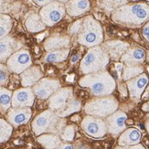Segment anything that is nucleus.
<instances>
[{
    "instance_id": "1",
    "label": "nucleus",
    "mask_w": 149,
    "mask_h": 149,
    "mask_svg": "<svg viewBox=\"0 0 149 149\" xmlns=\"http://www.w3.org/2000/svg\"><path fill=\"white\" fill-rule=\"evenodd\" d=\"M112 19L125 27H140L149 21V5L145 2L126 3L112 12Z\"/></svg>"
},
{
    "instance_id": "2",
    "label": "nucleus",
    "mask_w": 149,
    "mask_h": 149,
    "mask_svg": "<svg viewBox=\"0 0 149 149\" xmlns=\"http://www.w3.org/2000/svg\"><path fill=\"white\" fill-rule=\"evenodd\" d=\"M81 87L89 88L95 96H108L115 89V81L106 70L90 73L83 76L79 81Z\"/></svg>"
},
{
    "instance_id": "3",
    "label": "nucleus",
    "mask_w": 149,
    "mask_h": 149,
    "mask_svg": "<svg viewBox=\"0 0 149 149\" xmlns=\"http://www.w3.org/2000/svg\"><path fill=\"white\" fill-rule=\"evenodd\" d=\"M77 41L87 48L100 46L103 42V30L101 23L93 16L82 18V24L78 33Z\"/></svg>"
},
{
    "instance_id": "4",
    "label": "nucleus",
    "mask_w": 149,
    "mask_h": 149,
    "mask_svg": "<svg viewBox=\"0 0 149 149\" xmlns=\"http://www.w3.org/2000/svg\"><path fill=\"white\" fill-rule=\"evenodd\" d=\"M110 58L101 46L90 48L81 61L80 70L83 74H90L104 70Z\"/></svg>"
},
{
    "instance_id": "5",
    "label": "nucleus",
    "mask_w": 149,
    "mask_h": 149,
    "mask_svg": "<svg viewBox=\"0 0 149 149\" xmlns=\"http://www.w3.org/2000/svg\"><path fill=\"white\" fill-rule=\"evenodd\" d=\"M61 120L58 115L50 110H46L35 118L32 128L36 134H40L45 132H56L60 130Z\"/></svg>"
},
{
    "instance_id": "6",
    "label": "nucleus",
    "mask_w": 149,
    "mask_h": 149,
    "mask_svg": "<svg viewBox=\"0 0 149 149\" xmlns=\"http://www.w3.org/2000/svg\"><path fill=\"white\" fill-rule=\"evenodd\" d=\"M118 107V102L113 97L98 98L89 102L84 107L88 114L104 117L113 113Z\"/></svg>"
},
{
    "instance_id": "7",
    "label": "nucleus",
    "mask_w": 149,
    "mask_h": 149,
    "mask_svg": "<svg viewBox=\"0 0 149 149\" xmlns=\"http://www.w3.org/2000/svg\"><path fill=\"white\" fill-rule=\"evenodd\" d=\"M38 14L46 27H53L65 16V4L54 0V1L41 6V9Z\"/></svg>"
},
{
    "instance_id": "8",
    "label": "nucleus",
    "mask_w": 149,
    "mask_h": 149,
    "mask_svg": "<svg viewBox=\"0 0 149 149\" xmlns=\"http://www.w3.org/2000/svg\"><path fill=\"white\" fill-rule=\"evenodd\" d=\"M6 62L9 72L16 74H21L27 69L31 67L32 59L28 49H21L13 53Z\"/></svg>"
},
{
    "instance_id": "9",
    "label": "nucleus",
    "mask_w": 149,
    "mask_h": 149,
    "mask_svg": "<svg viewBox=\"0 0 149 149\" xmlns=\"http://www.w3.org/2000/svg\"><path fill=\"white\" fill-rule=\"evenodd\" d=\"M61 89V82L59 80L50 79V78H42L38 81L32 89L38 98L45 100L54 94L58 90Z\"/></svg>"
},
{
    "instance_id": "10",
    "label": "nucleus",
    "mask_w": 149,
    "mask_h": 149,
    "mask_svg": "<svg viewBox=\"0 0 149 149\" xmlns=\"http://www.w3.org/2000/svg\"><path fill=\"white\" fill-rule=\"evenodd\" d=\"M73 100V91L72 87H65L58 90L49 98V106L51 110L61 111Z\"/></svg>"
},
{
    "instance_id": "11",
    "label": "nucleus",
    "mask_w": 149,
    "mask_h": 149,
    "mask_svg": "<svg viewBox=\"0 0 149 149\" xmlns=\"http://www.w3.org/2000/svg\"><path fill=\"white\" fill-rule=\"evenodd\" d=\"M35 95L31 88H21L12 94L11 106L13 108H25L33 105Z\"/></svg>"
},
{
    "instance_id": "12",
    "label": "nucleus",
    "mask_w": 149,
    "mask_h": 149,
    "mask_svg": "<svg viewBox=\"0 0 149 149\" xmlns=\"http://www.w3.org/2000/svg\"><path fill=\"white\" fill-rule=\"evenodd\" d=\"M82 128L86 134L93 137H101L107 131V125L104 122L92 116H87L83 119Z\"/></svg>"
},
{
    "instance_id": "13",
    "label": "nucleus",
    "mask_w": 149,
    "mask_h": 149,
    "mask_svg": "<svg viewBox=\"0 0 149 149\" xmlns=\"http://www.w3.org/2000/svg\"><path fill=\"white\" fill-rule=\"evenodd\" d=\"M102 49L106 51L110 59L118 61L125 54V51L130 48L129 43L122 40H109L102 43Z\"/></svg>"
},
{
    "instance_id": "14",
    "label": "nucleus",
    "mask_w": 149,
    "mask_h": 149,
    "mask_svg": "<svg viewBox=\"0 0 149 149\" xmlns=\"http://www.w3.org/2000/svg\"><path fill=\"white\" fill-rule=\"evenodd\" d=\"M70 38L69 36L53 34L49 36L43 43V47L47 52L64 49H70Z\"/></svg>"
},
{
    "instance_id": "15",
    "label": "nucleus",
    "mask_w": 149,
    "mask_h": 149,
    "mask_svg": "<svg viewBox=\"0 0 149 149\" xmlns=\"http://www.w3.org/2000/svg\"><path fill=\"white\" fill-rule=\"evenodd\" d=\"M147 83L148 77L145 73H142L139 76L128 81L127 88L129 91V93H130V97L133 100L137 101L141 98V95L143 94L144 90L146 87Z\"/></svg>"
},
{
    "instance_id": "16",
    "label": "nucleus",
    "mask_w": 149,
    "mask_h": 149,
    "mask_svg": "<svg viewBox=\"0 0 149 149\" xmlns=\"http://www.w3.org/2000/svg\"><path fill=\"white\" fill-rule=\"evenodd\" d=\"M146 51L141 48H129L120 61L126 66H139L146 61Z\"/></svg>"
},
{
    "instance_id": "17",
    "label": "nucleus",
    "mask_w": 149,
    "mask_h": 149,
    "mask_svg": "<svg viewBox=\"0 0 149 149\" xmlns=\"http://www.w3.org/2000/svg\"><path fill=\"white\" fill-rule=\"evenodd\" d=\"M31 109L29 107L25 108H12L8 113V119L11 125L18 126L27 124L31 117Z\"/></svg>"
},
{
    "instance_id": "18",
    "label": "nucleus",
    "mask_w": 149,
    "mask_h": 149,
    "mask_svg": "<svg viewBox=\"0 0 149 149\" xmlns=\"http://www.w3.org/2000/svg\"><path fill=\"white\" fill-rule=\"evenodd\" d=\"M19 49V43L15 38L10 36H6L0 40V63L8 61V58L17 51Z\"/></svg>"
},
{
    "instance_id": "19",
    "label": "nucleus",
    "mask_w": 149,
    "mask_h": 149,
    "mask_svg": "<svg viewBox=\"0 0 149 149\" xmlns=\"http://www.w3.org/2000/svg\"><path fill=\"white\" fill-rule=\"evenodd\" d=\"M91 8L89 0H70L65 4L66 13L70 17H80Z\"/></svg>"
},
{
    "instance_id": "20",
    "label": "nucleus",
    "mask_w": 149,
    "mask_h": 149,
    "mask_svg": "<svg viewBox=\"0 0 149 149\" xmlns=\"http://www.w3.org/2000/svg\"><path fill=\"white\" fill-rule=\"evenodd\" d=\"M43 73L38 66H31L21 73V84L25 88H30L42 79Z\"/></svg>"
},
{
    "instance_id": "21",
    "label": "nucleus",
    "mask_w": 149,
    "mask_h": 149,
    "mask_svg": "<svg viewBox=\"0 0 149 149\" xmlns=\"http://www.w3.org/2000/svg\"><path fill=\"white\" fill-rule=\"evenodd\" d=\"M127 115L123 112H116L108 117V130L113 134H118L125 128Z\"/></svg>"
},
{
    "instance_id": "22",
    "label": "nucleus",
    "mask_w": 149,
    "mask_h": 149,
    "mask_svg": "<svg viewBox=\"0 0 149 149\" xmlns=\"http://www.w3.org/2000/svg\"><path fill=\"white\" fill-rule=\"evenodd\" d=\"M25 27L30 33H38L46 29V26L38 13H30L25 20Z\"/></svg>"
},
{
    "instance_id": "23",
    "label": "nucleus",
    "mask_w": 149,
    "mask_h": 149,
    "mask_svg": "<svg viewBox=\"0 0 149 149\" xmlns=\"http://www.w3.org/2000/svg\"><path fill=\"white\" fill-rule=\"evenodd\" d=\"M141 139V133L135 128H130L126 130L119 138L120 146H133L136 145Z\"/></svg>"
},
{
    "instance_id": "24",
    "label": "nucleus",
    "mask_w": 149,
    "mask_h": 149,
    "mask_svg": "<svg viewBox=\"0 0 149 149\" xmlns=\"http://www.w3.org/2000/svg\"><path fill=\"white\" fill-rule=\"evenodd\" d=\"M70 49H59L47 52V54L44 56L43 61L46 63H59L62 62L67 60L70 54Z\"/></svg>"
},
{
    "instance_id": "25",
    "label": "nucleus",
    "mask_w": 149,
    "mask_h": 149,
    "mask_svg": "<svg viewBox=\"0 0 149 149\" xmlns=\"http://www.w3.org/2000/svg\"><path fill=\"white\" fill-rule=\"evenodd\" d=\"M13 27V20L8 14H0V40L8 36Z\"/></svg>"
},
{
    "instance_id": "26",
    "label": "nucleus",
    "mask_w": 149,
    "mask_h": 149,
    "mask_svg": "<svg viewBox=\"0 0 149 149\" xmlns=\"http://www.w3.org/2000/svg\"><path fill=\"white\" fill-rule=\"evenodd\" d=\"M38 141L44 146L46 149H57L61 146V140L57 135L52 134H46L41 135L38 138Z\"/></svg>"
},
{
    "instance_id": "27",
    "label": "nucleus",
    "mask_w": 149,
    "mask_h": 149,
    "mask_svg": "<svg viewBox=\"0 0 149 149\" xmlns=\"http://www.w3.org/2000/svg\"><path fill=\"white\" fill-rule=\"evenodd\" d=\"M12 92L4 87H0V109L6 111L11 106Z\"/></svg>"
},
{
    "instance_id": "28",
    "label": "nucleus",
    "mask_w": 149,
    "mask_h": 149,
    "mask_svg": "<svg viewBox=\"0 0 149 149\" xmlns=\"http://www.w3.org/2000/svg\"><path fill=\"white\" fill-rule=\"evenodd\" d=\"M81 108V102L73 99L65 108H63L62 110H61V111H58L56 113V114L58 116H60V117H63V116H67L70 113H73L80 111Z\"/></svg>"
},
{
    "instance_id": "29",
    "label": "nucleus",
    "mask_w": 149,
    "mask_h": 149,
    "mask_svg": "<svg viewBox=\"0 0 149 149\" xmlns=\"http://www.w3.org/2000/svg\"><path fill=\"white\" fill-rule=\"evenodd\" d=\"M143 72L144 68L142 66H126L123 70V79L125 81L132 80L142 74Z\"/></svg>"
},
{
    "instance_id": "30",
    "label": "nucleus",
    "mask_w": 149,
    "mask_h": 149,
    "mask_svg": "<svg viewBox=\"0 0 149 149\" xmlns=\"http://www.w3.org/2000/svg\"><path fill=\"white\" fill-rule=\"evenodd\" d=\"M101 6L106 11L113 12L116 8L124 6L127 3V0H100Z\"/></svg>"
},
{
    "instance_id": "31",
    "label": "nucleus",
    "mask_w": 149,
    "mask_h": 149,
    "mask_svg": "<svg viewBox=\"0 0 149 149\" xmlns=\"http://www.w3.org/2000/svg\"><path fill=\"white\" fill-rule=\"evenodd\" d=\"M12 134V126L8 122L0 119V143L8 140Z\"/></svg>"
},
{
    "instance_id": "32",
    "label": "nucleus",
    "mask_w": 149,
    "mask_h": 149,
    "mask_svg": "<svg viewBox=\"0 0 149 149\" xmlns=\"http://www.w3.org/2000/svg\"><path fill=\"white\" fill-rule=\"evenodd\" d=\"M8 67L3 63H0V87L8 82Z\"/></svg>"
},
{
    "instance_id": "33",
    "label": "nucleus",
    "mask_w": 149,
    "mask_h": 149,
    "mask_svg": "<svg viewBox=\"0 0 149 149\" xmlns=\"http://www.w3.org/2000/svg\"><path fill=\"white\" fill-rule=\"evenodd\" d=\"M81 24H82V19H80V20L74 22L72 25H70V29H69L70 34H72V35H78V33H79L80 30H81Z\"/></svg>"
},
{
    "instance_id": "34",
    "label": "nucleus",
    "mask_w": 149,
    "mask_h": 149,
    "mask_svg": "<svg viewBox=\"0 0 149 149\" xmlns=\"http://www.w3.org/2000/svg\"><path fill=\"white\" fill-rule=\"evenodd\" d=\"M74 137V129L72 126H68L62 133V138L67 141H72Z\"/></svg>"
},
{
    "instance_id": "35",
    "label": "nucleus",
    "mask_w": 149,
    "mask_h": 149,
    "mask_svg": "<svg viewBox=\"0 0 149 149\" xmlns=\"http://www.w3.org/2000/svg\"><path fill=\"white\" fill-rule=\"evenodd\" d=\"M142 35L145 38V40L149 42V21L145 24L143 29H142Z\"/></svg>"
},
{
    "instance_id": "36",
    "label": "nucleus",
    "mask_w": 149,
    "mask_h": 149,
    "mask_svg": "<svg viewBox=\"0 0 149 149\" xmlns=\"http://www.w3.org/2000/svg\"><path fill=\"white\" fill-rule=\"evenodd\" d=\"M54 1V0H33V2L37 5V6H43L45 5H47L50 2Z\"/></svg>"
},
{
    "instance_id": "37",
    "label": "nucleus",
    "mask_w": 149,
    "mask_h": 149,
    "mask_svg": "<svg viewBox=\"0 0 149 149\" xmlns=\"http://www.w3.org/2000/svg\"><path fill=\"white\" fill-rule=\"evenodd\" d=\"M6 5V0H0V14H4L3 11L5 10Z\"/></svg>"
},
{
    "instance_id": "38",
    "label": "nucleus",
    "mask_w": 149,
    "mask_h": 149,
    "mask_svg": "<svg viewBox=\"0 0 149 149\" xmlns=\"http://www.w3.org/2000/svg\"><path fill=\"white\" fill-rule=\"evenodd\" d=\"M115 67H116V70H117V72H118V73L120 75L122 73V72H123V70H124V64H123V63H117L115 65Z\"/></svg>"
},
{
    "instance_id": "39",
    "label": "nucleus",
    "mask_w": 149,
    "mask_h": 149,
    "mask_svg": "<svg viewBox=\"0 0 149 149\" xmlns=\"http://www.w3.org/2000/svg\"><path fill=\"white\" fill-rule=\"evenodd\" d=\"M57 149H73V146L72 145H62L60 146Z\"/></svg>"
},
{
    "instance_id": "40",
    "label": "nucleus",
    "mask_w": 149,
    "mask_h": 149,
    "mask_svg": "<svg viewBox=\"0 0 149 149\" xmlns=\"http://www.w3.org/2000/svg\"><path fill=\"white\" fill-rule=\"evenodd\" d=\"M117 149H145L143 146L141 145H138V146H132V147H127V148H117Z\"/></svg>"
},
{
    "instance_id": "41",
    "label": "nucleus",
    "mask_w": 149,
    "mask_h": 149,
    "mask_svg": "<svg viewBox=\"0 0 149 149\" xmlns=\"http://www.w3.org/2000/svg\"><path fill=\"white\" fill-rule=\"evenodd\" d=\"M80 59V55L79 54H75L72 57V60H70V61H72V63H75L78 60Z\"/></svg>"
},
{
    "instance_id": "42",
    "label": "nucleus",
    "mask_w": 149,
    "mask_h": 149,
    "mask_svg": "<svg viewBox=\"0 0 149 149\" xmlns=\"http://www.w3.org/2000/svg\"><path fill=\"white\" fill-rule=\"evenodd\" d=\"M57 1H60V2H61V3H63V4H66L67 2L70 1V0H57Z\"/></svg>"
},
{
    "instance_id": "43",
    "label": "nucleus",
    "mask_w": 149,
    "mask_h": 149,
    "mask_svg": "<svg viewBox=\"0 0 149 149\" xmlns=\"http://www.w3.org/2000/svg\"><path fill=\"white\" fill-rule=\"evenodd\" d=\"M144 109H145V110H149V102L144 106Z\"/></svg>"
},
{
    "instance_id": "44",
    "label": "nucleus",
    "mask_w": 149,
    "mask_h": 149,
    "mask_svg": "<svg viewBox=\"0 0 149 149\" xmlns=\"http://www.w3.org/2000/svg\"><path fill=\"white\" fill-rule=\"evenodd\" d=\"M147 129H148V132H149V120L147 122Z\"/></svg>"
}]
</instances>
